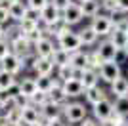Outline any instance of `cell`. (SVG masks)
Returning <instances> with one entry per match:
<instances>
[{"label": "cell", "instance_id": "obj_5", "mask_svg": "<svg viewBox=\"0 0 128 126\" xmlns=\"http://www.w3.org/2000/svg\"><path fill=\"white\" fill-rule=\"evenodd\" d=\"M61 17H63L65 23H69V25H76L82 17H84V12L80 8V4H75V2H71L63 12H61Z\"/></svg>", "mask_w": 128, "mask_h": 126}, {"label": "cell", "instance_id": "obj_46", "mask_svg": "<svg viewBox=\"0 0 128 126\" xmlns=\"http://www.w3.org/2000/svg\"><path fill=\"white\" fill-rule=\"evenodd\" d=\"M118 8L124 12H128V0H118Z\"/></svg>", "mask_w": 128, "mask_h": 126}, {"label": "cell", "instance_id": "obj_49", "mask_svg": "<svg viewBox=\"0 0 128 126\" xmlns=\"http://www.w3.org/2000/svg\"><path fill=\"white\" fill-rule=\"evenodd\" d=\"M0 38H6V29H4L2 23H0Z\"/></svg>", "mask_w": 128, "mask_h": 126}, {"label": "cell", "instance_id": "obj_1", "mask_svg": "<svg viewBox=\"0 0 128 126\" xmlns=\"http://www.w3.org/2000/svg\"><path fill=\"white\" fill-rule=\"evenodd\" d=\"M63 115L71 124H80L86 118V107L82 103H65Z\"/></svg>", "mask_w": 128, "mask_h": 126}, {"label": "cell", "instance_id": "obj_17", "mask_svg": "<svg viewBox=\"0 0 128 126\" xmlns=\"http://www.w3.org/2000/svg\"><path fill=\"white\" fill-rule=\"evenodd\" d=\"M100 78H102V76H100V71H98V69H92V67H86L84 71H82V76H80V80L84 84V90L92 88V86H98V80Z\"/></svg>", "mask_w": 128, "mask_h": 126}, {"label": "cell", "instance_id": "obj_11", "mask_svg": "<svg viewBox=\"0 0 128 126\" xmlns=\"http://www.w3.org/2000/svg\"><path fill=\"white\" fill-rule=\"evenodd\" d=\"M56 63L52 58H42V56H36L34 61H32V69L36 71L38 74H52Z\"/></svg>", "mask_w": 128, "mask_h": 126}, {"label": "cell", "instance_id": "obj_16", "mask_svg": "<svg viewBox=\"0 0 128 126\" xmlns=\"http://www.w3.org/2000/svg\"><path fill=\"white\" fill-rule=\"evenodd\" d=\"M54 42L50 40V36H44L40 38V40L34 44V52H36V56H42V58H52L54 54Z\"/></svg>", "mask_w": 128, "mask_h": 126}, {"label": "cell", "instance_id": "obj_25", "mask_svg": "<svg viewBox=\"0 0 128 126\" xmlns=\"http://www.w3.org/2000/svg\"><path fill=\"white\" fill-rule=\"evenodd\" d=\"M71 65L75 69H80V71H84L88 67V54L82 52V50H76V52L71 54Z\"/></svg>", "mask_w": 128, "mask_h": 126}, {"label": "cell", "instance_id": "obj_12", "mask_svg": "<svg viewBox=\"0 0 128 126\" xmlns=\"http://www.w3.org/2000/svg\"><path fill=\"white\" fill-rule=\"evenodd\" d=\"M63 92L67 94V98H78L84 94V84L80 78H71L63 82Z\"/></svg>", "mask_w": 128, "mask_h": 126}, {"label": "cell", "instance_id": "obj_23", "mask_svg": "<svg viewBox=\"0 0 128 126\" xmlns=\"http://www.w3.org/2000/svg\"><path fill=\"white\" fill-rule=\"evenodd\" d=\"M111 92L115 94V98H124V96H128V78L118 76L117 80H113L111 82Z\"/></svg>", "mask_w": 128, "mask_h": 126}, {"label": "cell", "instance_id": "obj_48", "mask_svg": "<svg viewBox=\"0 0 128 126\" xmlns=\"http://www.w3.org/2000/svg\"><path fill=\"white\" fill-rule=\"evenodd\" d=\"M100 126H117V124H115L111 118H107V120H102V122H100Z\"/></svg>", "mask_w": 128, "mask_h": 126}, {"label": "cell", "instance_id": "obj_29", "mask_svg": "<svg viewBox=\"0 0 128 126\" xmlns=\"http://www.w3.org/2000/svg\"><path fill=\"white\" fill-rule=\"evenodd\" d=\"M109 17H111V21H113L115 27H126V23H128V12L120 10V8L113 10L111 14H109Z\"/></svg>", "mask_w": 128, "mask_h": 126}, {"label": "cell", "instance_id": "obj_45", "mask_svg": "<svg viewBox=\"0 0 128 126\" xmlns=\"http://www.w3.org/2000/svg\"><path fill=\"white\" fill-rule=\"evenodd\" d=\"M0 126H12V120L8 118V115L0 113Z\"/></svg>", "mask_w": 128, "mask_h": 126}, {"label": "cell", "instance_id": "obj_4", "mask_svg": "<svg viewBox=\"0 0 128 126\" xmlns=\"http://www.w3.org/2000/svg\"><path fill=\"white\" fill-rule=\"evenodd\" d=\"M58 44H59V48H63V50H67V52H71V54L82 48V40H80L78 32H73V31L65 32L63 36H59Z\"/></svg>", "mask_w": 128, "mask_h": 126}, {"label": "cell", "instance_id": "obj_41", "mask_svg": "<svg viewBox=\"0 0 128 126\" xmlns=\"http://www.w3.org/2000/svg\"><path fill=\"white\" fill-rule=\"evenodd\" d=\"M10 19H12V17H10V10H8V6L2 4V6H0V23H2V25H6Z\"/></svg>", "mask_w": 128, "mask_h": 126}, {"label": "cell", "instance_id": "obj_52", "mask_svg": "<svg viewBox=\"0 0 128 126\" xmlns=\"http://www.w3.org/2000/svg\"><path fill=\"white\" fill-rule=\"evenodd\" d=\"M122 50H124V52H126V54H128V42H126V46H124V48H122Z\"/></svg>", "mask_w": 128, "mask_h": 126}, {"label": "cell", "instance_id": "obj_47", "mask_svg": "<svg viewBox=\"0 0 128 126\" xmlns=\"http://www.w3.org/2000/svg\"><path fill=\"white\" fill-rule=\"evenodd\" d=\"M48 126H67V124H63V122H61V118H58V120H50Z\"/></svg>", "mask_w": 128, "mask_h": 126}, {"label": "cell", "instance_id": "obj_50", "mask_svg": "<svg viewBox=\"0 0 128 126\" xmlns=\"http://www.w3.org/2000/svg\"><path fill=\"white\" fill-rule=\"evenodd\" d=\"M31 126H48V122H46V120L42 118L40 122H34V124H31Z\"/></svg>", "mask_w": 128, "mask_h": 126}, {"label": "cell", "instance_id": "obj_13", "mask_svg": "<svg viewBox=\"0 0 128 126\" xmlns=\"http://www.w3.org/2000/svg\"><path fill=\"white\" fill-rule=\"evenodd\" d=\"M40 14H42V23L44 25H54L56 21L61 19V12H59L52 2H48V4L44 6L42 10H40Z\"/></svg>", "mask_w": 128, "mask_h": 126}, {"label": "cell", "instance_id": "obj_57", "mask_svg": "<svg viewBox=\"0 0 128 126\" xmlns=\"http://www.w3.org/2000/svg\"><path fill=\"white\" fill-rule=\"evenodd\" d=\"M76 2H82V0H76Z\"/></svg>", "mask_w": 128, "mask_h": 126}, {"label": "cell", "instance_id": "obj_15", "mask_svg": "<svg viewBox=\"0 0 128 126\" xmlns=\"http://www.w3.org/2000/svg\"><path fill=\"white\" fill-rule=\"evenodd\" d=\"M109 40H111L118 50H122V48L126 46V42H128L126 29H124V27H113V31L109 32Z\"/></svg>", "mask_w": 128, "mask_h": 126}, {"label": "cell", "instance_id": "obj_33", "mask_svg": "<svg viewBox=\"0 0 128 126\" xmlns=\"http://www.w3.org/2000/svg\"><path fill=\"white\" fill-rule=\"evenodd\" d=\"M115 111L120 113V115H124V116L128 115V96H124V98H117V101H115Z\"/></svg>", "mask_w": 128, "mask_h": 126}, {"label": "cell", "instance_id": "obj_21", "mask_svg": "<svg viewBox=\"0 0 128 126\" xmlns=\"http://www.w3.org/2000/svg\"><path fill=\"white\" fill-rule=\"evenodd\" d=\"M82 12H84V17H94L100 14V8H102V2L100 0H82L78 2Z\"/></svg>", "mask_w": 128, "mask_h": 126}, {"label": "cell", "instance_id": "obj_19", "mask_svg": "<svg viewBox=\"0 0 128 126\" xmlns=\"http://www.w3.org/2000/svg\"><path fill=\"white\" fill-rule=\"evenodd\" d=\"M84 98H86V101H88L90 105H96V103H100L102 100H105L107 96H105V92H103L100 86H92V88L84 90Z\"/></svg>", "mask_w": 128, "mask_h": 126}, {"label": "cell", "instance_id": "obj_40", "mask_svg": "<svg viewBox=\"0 0 128 126\" xmlns=\"http://www.w3.org/2000/svg\"><path fill=\"white\" fill-rule=\"evenodd\" d=\"M102 8L111 14L113 10H117V8H118V0H102Z\"/></svg>", "mask_w": 128, "mask_h": 126}, {"label": "cell", "instance_id": "obj_38", "mask_svg": "<svg viewBox=\"0 0 128 126\" xmlns=\"http://www.w3.org/2000/svg\"><path fill=\"white\" fill-rule=\"evenodd\" d=\"M6 115H8V118L12 120V124H16V122H21V120H23V111H21V107L12 109L10 113H6Z\"/></svg>", "mask_w": 128, "mask_h": 126}, {"label": "cell", "instance_id": "obj_39", "mask_svg": "<svg viewBox=\"0 0 128 126\" xmlns=\"http://www.w3.org/2000/svg\"><path fill=\"white\" fill-rule=\"evenodd\" d=\"M23 32L19 31V25H16V27H10V29H8V31H6V38H8V40H14V38H17V36H21Z\"/></svg>", "mask_w": 128, "mask_h": 126}, {"label": "cell", "instance_id": "obj_53", "mask_svg": "<svg viewBox=\"0 0 128 126\" xmlns=\"http://www.w3.org/2000/svg\"><path fill=\"white\" fill-rule=\"evenodd\" d=\"M6 2H8V4H12V2H17V0H6Z\"/></svg>", "mask_w": 128, "mask_h": 126}, {"label": "cell", "instance_id": "obj_43", "mask_svg": "<svg viewBox=\"0 0 128 126\" xmlns=\"http://www.w3.org/2000/svg\"><path fill=\"white\" fill-rule=\"evenodd\" d=\"M50 2H52V4L56 6V8H58L59 12H63L65 8H67V6L71 4V0H50Z\"/></svg>", "mask_w": 128, "mask_h": 126}, {"label": "cell", "instance_id": "obj_36", "mask_svg": "<svg viewBox=\"0 0 128 126\" xmlns=\"http://www.w3.org/2000/svg\"><path fill=\"white\" fill-rule=\"evenodd\" d=\"M8 54H12V44L8 38H0V61L8 56Z\"/></svg>", "mask_w": 128, "mask_h": 126}, {"label": "cell", "instance_id": "obj_3", "mask_svg": "<svg viewBox=\"0 0 128 126\" xmlns=\"http://www.w3.org/2000/svg\"><path fill=\"white\" fill-rule=\"evenodd\" d=\"M90 27L100 34V36H109V32L113 31V27H115V25H113V21H111V17H109V16H102V14H98V16L92 17Z\"/></svg>", "mask_w": 128, "mask_h": 126}, {"label": "cell", "instance_id": "obj_6", "mask_svg": "<svg viewBox=\"0 0 128 126\" xmlns=\"http://www.w3.org/2000/svg\"><path fill=\"white\" fill-rule=\"evenodd\" d=\"M92 107H94V116H96L100 122H102V120H107V118L113 115V111H115V103H113V101H109L107 98H105V100H102L100 103L92 105Z\"/></svg>", "mask_w": 128, "mask_h": 126}, {"label": "cell", "instance_id": "obj_7", "mask_svg": "<svg viewBox=\"0 0 128 126\" xmlns=\"http://www.w3.org/2000/svg\"><path fill=\"white\" fill-rule=\"evenodd\" d=\"M40 113H42V118L46 122L58 120V118H61V115H63V105H58V103H54V101H48V103H44L42 107H40Z\"/></svg>", "mask_w": 128, "mask_h": 126}, {"label": "cell", "instance_id": "obj_18", "mask_svg": "<svg viewBox=\"0 0 128 126\" xmlns=\"http://www.w3.org/2000/svg\"><path fill=\"white\" fill-rule=\"evenodd\" d=\"M8 10H10V17H12V21L19 23L21 19H25L27 4H23L21 0H17V2H12V4H8Z\"/></svg>", "mask_w": 128, "mask_h": 126}, {"label": "cell", "instance_id": "obj_22", "mask_svg": "<svg viewBox=\"0 0 128 126\" xmlns=\"http://www.w3.org/2000/svg\"><path fill=\"white\" fill-rule=\"evenodd\" d=\"M36 84H38V90H42V92H48L50 94V90L54 88V86H58V84H63V80H56L52 78L50 74H38V78H36Z\"/></svg>", "mask_w": 128, "mask_h": 126}, {"label": "cell", "instance_id": "obj_42", "mask_svg": "<svg viewBox=\"0 0 128 126\" xmlns=\"http://www.w3.org/2000/svg\"><path fill=\"white\" fill-rule=\"evenodd\" d=\"M48 2H50V0H27V6L36 8V10H42V8L48 4Z\"/></svg>", "mask_w": 128, "mask_h": 126}, {"label": "cell", "instance_id": "obj_56", "mask_svg": "<svg viewBox=\"0 0 128 126\" xmlns=\"http://www.w3.org/2000/svg\"><path fill=\"white\" fill-rule=\"evenodd\" d=\"M122 126H128V124H126V122H124V124H122Z\"/></svg>", "mask_w": 128, "mask_h": 126}, {"label": "cell", "instance_id": "obj_35", "mask_svg": "<svg viewBox=\"0 0 128 126\" xmlns=\"http://www.w3.org/2000/svg\"><path fill=\"white\" fill-rule=\"evenodd\" d=\"M17 25H19V31L21 32H29V31H32V29H36L38 27V23L36 21H32V19H21L19 21V23H17Z\"/></svg>", "mask_w": 128, "mask_h": 126}, {"label": "cell", "instance_id": "obj_30", "mask_svg": "<svg viewBox=\"0 0 128 126\" xmlns=\"http://www.w3.org/2000/svg\"><path fill=\"white\" fill-rule=\"evenodd\" d=\"M75 73H76V69L71 65V63H67V65H61V67H58V78L59 80H71V78H75Z\"/></svg>", "mask_w": 128, "mask_h": 126}, {"label": "cell", "instance_id": "obj_14", "mask_svg": "<svg viewBox=\"0 0 128 126\" xmlns=\"http://www.w3.org/2000/svg\"><path fill=\"white\" fill-rule=\"evenodd\" d=\"M21 111H23V120H25L27 124H34V122H40V120H42L40 107H36V105L27 103L25 107H21Z\"/></svg>", "mask_w": 128, "mask_h": 126}, {"label": "cell", "instance_id": "obj_44", "mask_svg": "<svg viewBox=\"0 0 128 126\" xmlns=\"http://www.w3.org/2000/svg\"><path fill=\"white\" fill-rule=\"evenodd\" d=\"M80 126H98V118L96 116H94V118H88V116H86L84 120L80 122Z\"/></svg>", "mask_w": 128, "mask_h": 126}, {"label": "cell", "instance_id": "obj_51", "mask_svg": "<svg viewBox=\"0 0 128 126\" xmlns=\"http://www.w3.org/2000/svg\"><path fill=\"white\" fill-rule=\"evenodd\" d=\"M12 126H31V124H27L25 120H21V122H16V124H12Z\"/></svg>", "mask_w": 128, "mask_h": 126}, {"label": "cell", "instance_id": "obj_27", "mask_svg": "<svg viewBox=\"0 0 128 126\" xmlns=\"http://www.w3.org/2000/svg\"><path fill=\"white\" fill-rule=\"evenodd\" d=\"M52 59L54 63H56V67H61V65H67V63H71V52H67V50H63V48H56L52 54Z\"/></svg>", "mask_w": 128, "mask_h": 126}, {"label": "cell", "instance_id": "obj_34", "mask_svg": "<svg viewBox=\"0 0 128 126\" xmlns=\"http://www.w3.org/2000/svg\"><path fill=\"white\" fill-rule=\"evenodd\" d=\"M102 58H100V54L94 50V52H90L88 54V67H92V69H98L100 71V67H102Z\"/></svg>", "mask_w": 128, "mask_h": 126}, {"label": "cell", "instance_id": "obj_9", "mask_svg": "<svg viewBox=\"0 0 128 126\" xmlns=\"http://www.w3.org/2000/svg\"><path fill=\"white\" fill-rule=\"evenodd\" d=\"M10 44H12V52L17 54V56H21V58H25V56H29V54L34 52V46H32L23 34H21V36H17V38H14Z\"/></svg>", "mask_w": 128, "mask_h": 126}, {"label": "cell", "instance_id": "obj_24", "mask_svg": "<svg viewBox=\"0 0 128 126\" xmlns=\"http://www.w3.org/2000/svg\"><path fill=\"white\" fill-rule=\"evenodd\" d=\"M78 36H80V40H82V46H94L98 42V38H100V34H98L92 27H84L82 31H78Z\"/></svg>", "mask_w": 128, "mask_h": 126}, {"label": "cell", "instance_id": "obj_20", "mask_svg": "<svg viewBox=\"0 0 128 126\" xmlns=\"http://www.w3.org/2000/svg\"><path fill=\"white\" fill-rule=\"evenodd\" d=\"M16 86V74L0 67V92H10Z\"/></svg>", "mask_w": 128, "mask_h": 126}, {"label": "cell", "instance_id": "obj_8", "mask_svg": "<svg viewBox=\"0 0 128 126\" xmlns=\"http://www.w3.org/2000/svg\"><path fill=\"white\" fill-rule=\"evenodd\" d=\"M2 69H6V71H10L12 74H17L19 71H21L23 67H25V63H23V59H21V56H17V54H8L4 59H2Z\"/></svg>", "mask_w": 128, "mask_h": 126}, {"label": "cell", "instance_id": "obj_31", "mask_svg": "<svg viewBox=\"0 0 128 126\" xmlns=\"http://www.w3.org/2000/svg\"><path fill=\"white\" fill-rule=\"evenodd\" d=\"M48 101H50V94H48V92H42V90L34 92V94L29 98V103H31V105H36V107H42V105L48 103Z\"/></svg>", "mask_w": 128, "mask_h": 126}, {"label": "cell", "instance_id": "obj_55", "mask_svg": "<svg viewBox=\"0 0 128 126\" xmlns=\"http://www.w3.org/2000/svg\"><path fill=\"white\" fill-rule=\"evenodd\" d=\"M124 29H126V32H128V23H126V27H124Z\"/></svg>", "mask_w": 128, "mask_h": 126}, {"label": "cell", "instance_id": "obj_10", "mask_svg": "<svg viewBox=\"0 0 128 126\" xmlns=\"http://www.w3.org/2000/svg\"><path fill=\"white\" fill-rule=\"evenodd\" d=\"M96 52L100 54L102 61H113V59L117 58V54H118V48L107 38V40H103L102 44H100V48H96Z\"/></svg>", "mask_w": 128, "mask_h": 126}, {"label": "cell", "instance_id": "obj_54", "mask_svg": "<svg viewBox=\"0 0 128 126\" xmlns=\"http://www.w3.org/2000/svg\"><path fill=\"white\" fill-rule=\"evenodd\" d=\"M2 4H6V0H0V6H2Z\"/></svg>", "mask_w": 128, "mask_h": 126}, {"label": "cell", "instance_id": "obj_32", "mask_svg": "<svg viewBox=\"0 0 128 126\" xmlns=\"http://www.w3.org/2000/svg\"><path fill=\"white\" fill-rule=\"evenodd\" d=\"M23 36H25L27 40H29V42L32 44V46H34V44H36V42L40 40V38H44V36H46V32H44V27H40V25H38L36 29H32V31L23 32Z\"/></svg>", "mask_w": 128, "mask_h": 126}, {"label": "cell", "instance_id": "obj_37", "mask_svg": "<svg viewBox=\"0 0 128 126\" xmlns=\"http://www.w3.org/2000/svg\"><path fill=\"white\" fill-rule=\"evenodd\" d=\"M27 19H32L36 21V23H40L42 21V14H40V10H36V8H31V6H27V14H25Z\"/></svg>", "mask_w": 128, "mask_h": 126}, {"label": "cell", "instance_id": "obj_2", "mask_svg": "<svg viewBox=\"0 0 128 126\" xmlns=\"http://www.w3.org/2000/svg\"><path fill=\"white\" fill-rule=\"evenodd\" d=\"M100 76H102L103 82H109L111 84L113 80H117L120 76V63L118 61H103L102 67H100Z\"/></svg>", "mask_w": 128, "mask_h": 126}, {"label": "cell", "instance_id": "obj_26", "mask_svg": "<svg viewBox=\"0 0 128 126\" xmlns=\"http://www.w3.org/2000/svg\"><path fill=\"white\" fill-rule=\"evenodd\" d=\"M34 92H38L36 78H23L19 82V94H23L25 98H31Z\"/></svg>", "mask_w": 128, "mask_h": 126}, {"label": "cell", "instance_id": "obj_28", "mask_svg": "<svg viewBox=\"0 0 128 126\" xmlns=\"http://www.w3.org/2000/svg\"><path fill=\"white\" fill-rule=\"evenodd\" d=\"M67 94L63 92V84H58V86H54L52 90H50V101H54V103L58 105H65L67 103Z\"/></svg>", "mask_w": 128, "mask_h": 126}]
</instances>
